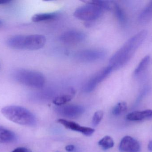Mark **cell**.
<instances>
[{
	"label": "cell",
	"instance_id": "15",
	"mask_svg": "<svg viewBox=\"0 0 152 152\" xmlns=\"http://www.w3.org/2000/svg\"><path fill=\"white\" fill-rule=\"evenodd\" d=\"M58 14L56 12H45L35 14L32 17V21L35 22L50 21L57 19Z\"/></svg>",
	"mask_w": 152,
	"mask_h": 152
},
{
	"label": "cell",
	"instance_id": "11",
	"mask_svg": "<svg viewBox=\"0 0 152 152\" xmlns=\"http://www.w3.org/2000/svg\"><path fill=\"white\" fill-rule=\"evenodd\" d=\"M58 121L59 123L63 125L66 128L73 131L80 132L86 136H90L92 135L95 132L94 129L81 126L73 121H69V120L61 119H59Z\"/></svg>",
	"mask_w": 152,
	"mask_h": 152
},
{
	"label": "cell",
	"instance_id": "20",
	"mask_svg": "<svg viewBox=\"0 0 152 152\" xmlns=\"http://www.w3.org/2000/svg\"><path fill=\"white\" fill-rule=\"evenodd\" d=\"M127 109V105L125 102L117 104L112 110V113L115 116H118L124 113Z\"/></svg>",
	"mask_w": 152,
	"mask_h": 152
},
{
	"label": "cell",
	"instance_id": "18",
	"mask_svg": "<svg viewBox=\"0 0 152 152\" xmlns=\"http://www.w3.org/2000/svg\"><path fill=\"white\" fill-rule=\"evenodd\" d=\"M151 58L150 56L147 55L145 56L140 62L136 68L134 72V76L135 77L140 76L142 73L144 72L149 66L150 63Z\"/></svg>",
	"mask_w": 152,
	"mask_h": 152
},
{
	"label": "cell",
	"instance_id": "13",
	"mask_svg": "<svg viewBox=\"0 0 152 152\" xmlns=\"http://www.w3.org/2000/svg\"><path fill=\"white\" fill-rule=\"evenodd\" d=\"M126 119L129 121H132L152 119V110L134 112L128 114Z\"/></svg>",
	"mask_w": 152,
	"mask_h": 152
},
{
	"label": "cell",
	"instance_id": "7",
	"mask_svg": "<svg viewBox=\"0 0 152 152\" xmlns=\"http://www.w3.org/2000/svg\"><path fill=\"white\" fill-rule=\"evenodd\" d=\"M113 70L110 66L103 68L94 74L84 84L83 90L87 93L94 91L96 87L109 76Z\"/></svg>",
	"mask_w": 152,
	"mask_h": 152
},
{
	"label": "cell",
	"instance_id": "21",
	"mask_svg": "<svg viewBox=\"0 0 152 152\" xmlns=\"http://www.w3.org/2000/svg\"><path fill=\"white\" fill-rule=\"evenodd\" d=\"M103 114V112L102 111H98L94 113L92 120L93 126H96L99 125L102 119Z\"/></svg>",
	"mask_w": 152,
	"mask_h": 152
},
{
	"label": "cell",
	"instance_id": "5",
	"mask_svg": "<svg viewBox=\"0 0 152 152\" xmlns=\"http://www.w3.org/2000/svg\"><path fill=\"white\" fill-rule=\"evenodd\" d=\"M104 11L98 6L87 3L77 8L74 12V16L83 21H94L102 16Z\"/></svg>",
	"mask_w": 152,
	"mask_h": 152
},
{
	"label": "cell",
	"instance_id": "19",
	"mask_svg": "<svg viewBox=\"0 0 152 152\" xmlns=\"http://www.w3.org/2000/svg\"><path fill=\"white\" fill-rule=\"evenodd\" d=\"M113 139L110 137H104L98 142V145L104 150H109L114 146Z\"/></svg>",
	"mask_w": 152,
	"mask_h": 152
},
{
	"label": "cell",
	"instance_id": "10",
	"mask_svg": "<svg viewBox=\"0 0 152 152\" xmlns=\"http://www.w3.org/2000/svg\"><path fill=\"white\" fill-rule=\"evenodd\" d=\"M120 151L125 152H139L141 145L139 142L133 137L126 136L122 138L119 147Z\"/></svg>",
	"mask_w": 152,
	"mask_h": 152
},
{
	"label": "cell",
	"instance_id": "8",
	"mask_svg": "<svg viewBox=\"0 0 152 152\" xmlns=\"http://www.w3.org/2000/svg\"><path fill=\"white\" fill-rule=\"evenodd\" d=\"M56 111L63 117L73 119L79 117L84 112L85 109L79 105H62L56 108Z\"/></svg>",
	"mask_w": 152,
	"mask_h": 152
},
{
	"label": "cell",
	"instance_id": "23",
	"mask_svg": "<svg viewBox=\"0 0 152 152\" xmlns=\"http://www.w3.org/2000/svg\"><path fill=\"white\" fill-rule=\"evenodd\" d=\"M75 149V146L72 145H67L66 147V150L67 152H72L74 151Z\"/></svg>",
	"mask_w": 152,
	"mask_h": 152
},
{
	"label": "cell",
	"instance_id": "14",
	"mask_svg": "<svg viewBox=\"0 0 152 152\" xmlns=\"http://www.w3.org/2000/svg\"><path fill=\"white\" fill-rule=\"evenodd\" d=\"M17 141V137L14 132L0 126V143H13Z\"/></svg>",
	"mask_w": 152,
	"mask_h": 152
},
{
	"label": "cell",
	"instance_id": "26",
	"mask_svg": "<svg viewBox=\"0 0 152 152\" xmlns=\"http://www.w3.org/2000/svg\"><path fill=\"white\" fill-rule=\"evenodd\" d=\"M1 23H2L1 21H0V25H1Z\"/></svg>",
	"mask_w": 152,
	"mask_h": 152
},
{
	"label": "cell",
	"instance_id": "1",
	"mask_svg": "<svg viewBox=\"0 0 152 152\" xmlns=\"http://www.w3.org/2000/svg\"><path fill=\"white\" fill-rule=\"evenodd\" d=\"M147 35V31L143 30L129 39L112 56L109 66L113 70H117L124 67L130 60L137 50L142 44Z\"/></svg>",
	"mask_w": 152,
	"mask_h": 152
},
{
	"label": "cell",
	"instance_id": "4",
	"mask_svg": "<svg viewBox=\"0 0 152 152\" xmlns=\"http://www.w3.org/2000/svg\"><path fill=\"white\" fill-rule=\"evenodd\" d=\"M12 78L16 82L23 85L34 88H40L44 86L45 78L41 72L24 68L13 70Z\"/></svg>",
	"mask_w": 152,
	"mask_h": 152
},
{
	"label": "cell",
	"instance_id": "17",
	"mask_svg": "<svg viewBox=\"0 0 152 152\" xmlns=\"http://www.w3.org/2000/svg\"><path fill=\"white\" fill-rule=\"evenodd\" d=\"M115 16L117 18L118 21L121 25H126L127 22L126 17L124 10L119 5L113 1L112 9Z\"/></svg>",
	"mask_w": 152,
	"mask_h": 152
},
{
	"label": "cell",
	"instance_id": "16",
	"mask_svg": "<svg viewBox=\"0 0 152 152\" xmlns=\"http://www.w3.org/2000/svg\"><path fill=\"white\" fill-rule=\"evenodd\" d=\"M152 19V1L142 11L138 18L141 24H146Z\"/></svg>",
	"mask_w": 152,
	"mask_h": 152
},
{
	"label": "cell",
	"instance_id": "6",
	"mask_svg": "<svg viewBox=\"0 0 152 152\" xmlns=\"http://www.w3.org/2000/svg\"><path fill=\"white\" fill-rule=\"evenodd\" d=\"M106 54V52L102 49H86L77 52L75 57L80 62H94L103 59Z\"/></svg>",
	"mask_w": 152,
	"mask_h": 152
},
{
	"label": "cell",
	"instance_id": "3",
	"mask_svg": "<svg viewBox=\"0 0 152 152\" xmlns=\"http://www.w3.org/2000/svg\"><path fill=\"white\" fill-rule=\"evenodd\" d=\"M1 112L6 119L16 124L27 126L36 125L35 116L27 109L21 106H6L1 109Z\"/></svg>",
	"mask_w": 152,
	"mask_h": 152
},
{
	"label": "cell",
	"instance_id": "22",
	"mask_svg": "<svg viewBox=\"0 0 152 152\" xmlns=\"http://www.w3.org/2000/svg\"><path fill=\"white\" fill-rule=\"evenodd\" d=\"M11 152H32L30 150L25 147H18Z\"/></svg>",
	"mask_w": 152,
	"mask_h": 152
},
{
	"label": "cell",
	"instance_id": "9",
	"mask_svg": "<svg viewBox=\"0 0 152 152\" xmlns=\"http://www.w3.org/2000/svg\"><path fill=\"white\" fill-rule=\"evenodd\" d=\"M86 35L85 33L77 30L66 31L60 37L62 43L68 44H74L82 43L86 40Z\"/></svg>",
	"mask_w": 152,
	"mask_h": 152
},
{
	"label": "cell",
	"instance_id": "24",
	"mask_svg": "<svg viewBox=\"0 0 152 152\" xmlns=\"http://www.w3.org/2000/svg\"><path fill=\"white\" fill-rule=\"evenodd\" d=\"M11 2L10 1H8V0H0V4H6L10 3Z\"/></svg>",
	"mask_w": 152,
	"mask_h": 152
},
{
	"label": "cell",
	"instance_id": "25",
	"mask_svg": "<svg viewBox=\"0 0 152 152\" xmlns=\"http://www.w3.org/2000/svg\"><path fill=\"white\" fill-rule=\"evenodd\" d=\"M148 149L149 151L152 152V140L148 144Z\"/></svg>",
	"mask_w": 152,
	"mask_h": 152
},
{
	"label": "cell",
	"instance_id": "12",
	"mask_svg": "<svg viewBox=\"0 0 152 152\" xmlns=\"http://www.w3.org/2000/svg\"><path fill=\"white\" fill-rule=\"evenodd\" d=\"M76 92L73 88L68 89L66 92L58 95L53 101L54 104L57 106H62L71 101L75 95Z\"/></svg>",
	"mask_w": 152,
	"mask_h": 152
},
{
	"label": "cell",
	"instance_id": "2",
	"mask_svg": "<svg viewBox=\"0 0 152 152\" xmlns=\"http://www.w3.org/2000/svg\"><path fill=\"white\" fill-rule=\"evenodd\" d=\"M46 43V38L43 35H17L7 39V45L15 50L35 51L43 47Z\"/></svg>",
	"mask_w": 152,
	"mask_h": 152
}]
</instances>
